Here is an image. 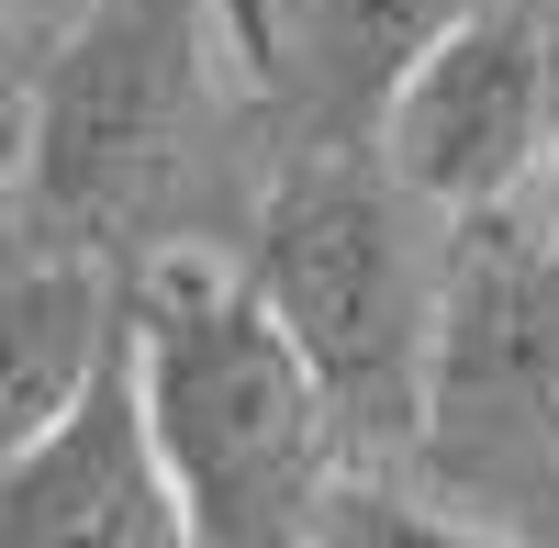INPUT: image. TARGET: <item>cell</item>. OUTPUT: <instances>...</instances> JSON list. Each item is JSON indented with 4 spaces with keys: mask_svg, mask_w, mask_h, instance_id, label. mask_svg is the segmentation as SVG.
Masks as SVG:
<instances>
[{
    "mask_svg": "<svg viewBox=\"0 0 559 548\" xmlns=\"http://www.w3.org/2000/svg\"><path fill=\"white\" fill-rule=\"evenodd\" d=\"M269 168L236 0H79L23 68L12 236L123 269L157 247H247Z\"/></svg>",
    "mask_w": 559,
    "mask_h": 548,
    "instance_id": "6da1fadb",
    "label": "cell"
},
{
    "mask_svg": "<svg viewBox=\"0 0 559 548\" xmlns=\"http://www.w3.org/2000/svg\"><path fill=\"white\" fill-rule=\"evenodd\" d=\"M134 370L191 504V548H324L358 448L247 247L134 258Z\"/></svg>",
    "mask_w": 559,
    "mask_h": 548,
    "instance_id": "7a4b0ae2",
    "label": "cell"
},
{
    "mask_svg": "<svg viewBox=\"0 0 559 548\" xmlns=\"http://www.w3.org/2000/svg\"><path fill=\"white\" fill-rule=\"evenodd\" d=\"M247 269L302 336L358 470H414L437 415L459 224L381 157V134L292 146L247 213Z\"/></svg>",
    "mask_w": 559,
    "mask_h": 548,
    "instance_id": "3957f363",
    "label": "cell"
},
{
    "mask_svg": "<svg viewBox=\"0 0 559 548\" xmlns=\"http://www.w3.org/2000/svg\"><path fill=\"white\" fill-rule=\"evenodd\" d=\"M414 481L492 537H548L559 504V213H471Z\"/></svg>",
    "mask_w": 559,
    "mask_h": 548,
    "instance_id": "277c9868",
    "label": "cell"
},
{
    "mask_svg": "<svg viewBox=\"0 0 559 548\" xmlns=\"http://www.w3.org/2000/svg\"><path fill=\"white\" fill-rule=\"evenodd\" d=\"M369 134L448 224L548 191V0H481L471 23H448L392 79Z\"/></svg>",
    "mask_w": 559,
    "mask_h": 548,
    "instance_id": "5b68a950",
    "label": "cell"
},
{
    "mask_svg": "<svg viewBox=\"0 0 559 548\" xmlns=\"http://www.w3.org/2000/svg\"><path fill=\"white\" fill-rule=\"evenodd\" d=\"M179 537H191V504H179L146 370L123 336L57 426L0 448V548H179Z\"/></svg>",
    "mask_w": 559,
    "mask_h": 548,
    "instance_id": "8992f818",
    "label": "cell"
},
{
    "mask_svg": "<svg viewBox=\"0 0 559 548\" xmlns=\"http://www.w3.org/2000/svg\"><path fill=\"white\" fill-rule=\"evenodd\" d=\"M481 0H236L247 79L269 112V146H336L369 134L392 102V79L426 57L448 23H471Z\"/></svg>",
    "mask_w": 559,
    "mask_h": 548,
    "instance_id": "52a82bcc",
    "label": "cell"
},
{
    "mask_svg": "<svg viewBox=\"0 0 559 548\" xmlns=\"http://www.w3.org/2000/svg\"><path fill=\"white\" fill-rule=\"evenodd\" d=\"M123 336H134V269L123 258L12 236V269H0V448L57 426Z\"/></svg>",
    "mask_w": 559,
    "mask_h": 548,
    "instance_id": "ba28073f",
    "label": "cell"
},
{
    "mask_svg": "<svg viewBox=\"0 0 559 548\" xmlns=\"http://www.w3.org/2000/svg\"><path fill=\"white\" fill-rule=\"evenodd\" d=\"M548 213H559V0H548Z\"/></svg>",
    "mask_w": 559,
    "mask_h": 548,
    "instance_id": "9c48e42d",
    "label": "cell"
},
{
    "mask_svg": "<svg viewBox=\"0 0 559 548\" xmlns=\"http://www.w3.org/2000/svg\"><path fill=\"white\" fill-rule=\"evenodd\" d=\"M548 537H559V504H548Z\"/></svg>",
    "mask_w": 559,
    "mask_h": 548,
    "instance_id": "30bf717a",
    "label": "cell"
}]
</instances>
